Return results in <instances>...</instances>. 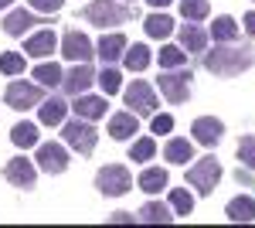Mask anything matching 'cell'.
<instances>
[{
    "label": "cell",
    "instance_id": "d4e9b609",
    "mask_svg": "<svg viewBox=\"0 0 255 228\" xmlns=\"http://www.w3.org/2000/svg\"><path fill=\"white\" fill-rule=\"evenodd\" d=\"M136 218L143 222V225H170V222H174L177 215H170V211L163 208L160 201H146V205L139 208V215H136Z\"/></svg>",
    "mask_w": 255,
    "mask_h": 228
},
{
    "label": "cell",
    "instance_id": "d6a6232c",
    "mask_svg": "<svg viewBox=\"0 0 255 228\" xmlns=\"http://www.w3.org/2000/svg\"><path fill=\"white\" fill-rule=\"evenodd\" d=\"M180 14L187 20H204L211 14V3L208 0H180Z\"/></svg>",
    "mask_w": 255,
    "mask_h": 228
},
{
    "label": "cell",
    "instance_id": "e0dca14e",
    "mask_svg": "<svg viewBox=\"0 0 255 228\" xmlns=\"http://www.w3.org/2000/svg\"><path fill=\"white\" fill-rule=\"evenodd\" d=\"M41 123L44 126H61L65 123V113H68V102L58 99V95H51V99H41Z\"/></svg>",
    "mask_w": 255,
    "mask_h": 228
},
{
    "label": "cell",
    "instance_id": "8992f818",
    "mask_svg": "<svg viewBox=\"0 0 255 228\" xmlns=\"http://www.w3.org/2000/svg\"><path fill=\"white\" fill-rule=\"evenodd\" d=\"M218 181H221V164H218L215 157H201L187 171V184L197 188V194H211L218 188Z\"/></svg>",
    "mask_w": 255,
    "mask_h": 228
},
{
    "label": "cell",
    "instance_id": "8d00e7d4",
    "mask_svg": "<svg viewBox=\"0 0 255 228\" xmlns=\"http://www.w3.org/2000/svg\"><path fill=\"white\" fill-rule=\"evenodd\" d=\"M61 3H65V0H27V7H31V10H41V14H58Z\"/></svg>",
    "mask_w": 255,
    "mask_h": 228
},
{
    "label": "cell",
    "instance_id": "f35d334b",
    "mask_svg": "<svg viewBox=\"0 0 255 228\" xmlns=\"http://www.w3.org/2000/svg\"><path fill=\"white\" fill-rule=\"evenodd\" d=\"M242 24H245V38H255V10H252V14H245Z\"/></svg>",
    "mask_w": 255,
    "mask_h": 228
},
{
    "label": "cell",
    "instance_id": "4fadbf2b",
    "mask_svg": "<svg viewBox=\"0 0 255 228\" xmlns=\"http://www.w3.org/2000/svg\"><path fill=\"white\" fill-rule=\"evenodd\" d=\"M191 133H194V143H201V147H215L218 140L225 136V126H221V119H215V116H201V119H194Z\"/></svg>",
    "mask_w": 255,
    "mask_h": 228
},
{
    "label": "cell",
    "instance_id": "5bb4252c",
    "mask_svg": "<svg viewBox=\"0 0 255 228\" xmlns=\"http://www.w3.org/2000/svg\"><path fill=\"white\" fill-rule=\"evenodd\" d=\"M34 24H44V20H41L38 14H31V10L24 7V10H10V14L3 17V31H7L10 38H24V34H27V31H31Z\"/></svg>",
    "mask_w": 255,
    "mask_h": 228
},
{
    "label": "cell",
    "instance_id": "836d02e7",
    "mask_svg": "<svg viewBox=\"0 0 255 228\" xmlns=\"http://www.w3.org/2000/svg\"><path fill=\"white\" fill-rule=\"evenodd\" d=\"M96 82L102 85V92H106V95H116V92H119V85H123V75H119L113 65H106V68H102V72L96 75Z\"/></svg>",
    "mask_w": 255,
    "mask_h": 228
},
{
    "label": "cell",
    "instance_id": "44dd1931",
    "mask_svg": "<svg viewBox=\"0 0 255 228\" xmlns=\"http://www.w3.org/2000/svg\"><path fill=\"white\" fill-rule=\"evenodd\" d=\"M163 160H170V164H187V160H194V143L191 140H167V147H163Z\"/></svg>",
    "mask_w": 255,
    "mask_h": 228
},
{
    "label": "cell",
    "instance_id": "60d3db41",
    "mask_svg": "<svg viewBox=\"0 0 255 228\" xmlns=\"http://www.w3.org/2000/svg\"><path fill=\"white\" fill-rule=\"evenodd\" d=\"M146 3H150V7H157V10H160V7H167L170 0H146Z\"/></svg>",
    "mask_w": 255,
    "mask_h": 228
},
{
    "label": "cell",
    "instance_id": "4316f807",
    "mask_svg": "<svg viewBox=\"0 0 255 228\" xmlns=\"http://www.w3.org/2000/svg\"><path fill=\"white\" fill-rule=\"evenodd\" d=\"M143 27H146V34H150V38H160V41L167 38V34H174V20L167 17V14H150Z\"/></svg>",
    "mask_w": 255,
    "mask_h": 228
},
{
    "label": "cell",
    "instance_id": "b9f144b4",
    "mask_svg": "<svg viewBox=\"0 0 255 228\" xmlns=\"http://www.w3.org/2000/svg\"><path fill=\"white\" fill-rule=\"evenodd\" d=\"M14 7V0H0V10H10Z\"/></svg>",
    "mask_w": 255,
    "mask_h": 228
},
{
    "label": "cell",
    "instance_id": "3957f363",
    "mask_svg": "<svg viewBox=\"0 0 255 228\" xmlns=\"http://www.w3.org/2000/svg\"><path fill=\"white\" fill-rule=\"evenodd\" d=\"M160 92L174 106L187 102L191 99V72H187V65L184 68H163L160 72Z\"/></svg>",
    "mask_w": 255,
    "mask_h": 228
},
{
    "label": "cell",
    "instance_id": "6da1fadb",
    "mask_svg": "<svg viewBox=\"0 0 255 228\" xmlns=\"http://www.w3.org/2000/svg\"><path fill=\"white\" fill-rule=\"evenodd\" d=\"M255 55L249 48H235V44H218L215 51H208L204 55V68L211 72V75H221V78H235L242 72H249L252 68Z\"/></svg>",
    "mask_w": 255,
    "mask_h": 228
},
{
    "label": "cell",
    "instance_id": "4dcf8cb0",
    "mask_svg": "<svg viewBox=\"0 0 255 228\" xmlns=\"http://www.w3.org/2000/svg\"><path fill=\"white\" fill-rule=\"evenodd\" d=\"M170 208H174V215H180V218H187V215L194 211V198H191V191L174 188V191H170Z\"/></svg>",
    "mask_w": 255,
    "mask_h": 228
},
{
    "label": "cell",
    "instance_id": "9c48e42d",
    "mask_svg": "<svg viewBox=\"0 0 255 228\" xmlns=\"http://www.w3.org/2000/svg\"><path fill=\"white\" fill-rule=\"evenodd\" d=\"M34 160H38V167L44 174H65L68 171V150L61 143H41Z\"/></svg>",
    "mask_w": 255,
    "mask_h": 228
},
{
    "label": "cell",
    "instance_id": "83f0119b",
    "mask_svg": "<svg viewBox=\"0 0 255 228\" xmlns=\"http://www.w3.org/2000/svg\"><path fill=\"white\" fill-rule=\"evenodd\" d=\"M61 72L55 61H44V65H38L34 68V78H38V85H44V89H55V85H61Z\"/></svg>",
    "mask_w": 255,
    "mask_h": 228
},
{
    "label": "cell",
    "instance_id": "30bf717a",
    "mask_svg": "<svg viewBox=\"0 0 255 228\" xmlns=\"http://www.w3.org/2000/svg\"><path fill=\"white\" fill-rule=\"evenodd\" d=\"M92 82H96L92 65H89V61H75V68L61 75V89H65L68 95H82V92H89Z\"/></svg>",
    "mask_w": 255,
    "mask_h": 228
},
{
    "label": "cell",
    "instance_id": "d6986e66",
    "mask_svg": "<svg viewBox=\"0 0 255 228\" xmlns=\"http://www.w3.org/2000/svg\"><path fill=\"white\" fill-rule=\"evenodd\" d=\"M225 215L232 218V222H255V198H249V194H238V198H232L228 201V208H225Z\"/></svg>",
    "mask_w": 255,
    "mask_h": 228
},
{
    "label": "cell",
    "instance_id": "e575fe53",
    "mask_svg": "<svg viewBox=\"0 0 255 228\" xmlns=\"http://www.w3.org/2000/svg\"><path fill=\"white\" fill-rule=\"evenodd\" d=\"M24 65H27V61H24L20 51H3V55H0V72H3V75H20Z\"/></svg>",
    "mask_w": 255,
    "mask_h": 228
},
{
    "label": "cell",
    "instance_id": "603a6c76",
    "mask_svg": "<svg viewBox=\"0 0 255 228\" xmlns=\"http://www.w3.org/2000/svg\"><path fill=\"white\" fill-rule=\"evenodd\" d=\"M139 191H146V194H160V191L170 184V177H167V171L163 167H146V171L139 174Z\"/></svg>",
    "mask_w": 255,
    "mask_h": 228
},
{
    "label": "cell",
    "instance_id": "ba28073f",
    "mask_svg": "<svg viewBox=\"0 0 255 228\" xmlns=\"http://www.w3.org/2000/svg\"><path fill=\"white\" fill-rule=\"evenodd\" d=\"M123 99H126V106H129L133 116H153L157 113V95H153V89H150L146 82H139V78L133 85H126Z\"/></svg>",
    "mask_w": 255,
    "mask_h": 228
},
{
    "label": "cell",
    "instance_id": "5b68a950",
    "mask_svg": "<svg viewBox=\"0 0 255 228\" xmlns=\"http://www.w3.org/2000/svg\"><path fill=\"white\" fill-rule=\"evenodd\" d=\"M96 188L99 194H106V198H123L126 191L133 188V177L129 171L123 167V164H109V167H102L96 174Z\"/></svg>",
    "mask_w": 255,
    "mask_h": 228
},
{
    "label": "cell",
    "instance_id": "7402d4cb",
    "mask_svg": "<svg viewBox=\"0 0 255 228\" xmlns=\"http://www.w3.org/2000/svg\"><path fill=\"white\" fill-rule=\"evenodd\" d=\"M136 130H139V123H136L133 113H116L109 119V136H113V140H129Z\"/></svg>",
    "mask_w": 255,
    "mask_h": 228
},
{
    "label": "cell",
    "instance_id": "2e32d148",
    "mask_svg": "<svg viewBox=\"0 0 255 228\" xmlns=\"http://www.w3.org/2000/svg\"><path fill=\"white\" fill-rule=\"evenodd\" d=\"M55 31H38V34H31L27 38V44H24V51H27V58H48L55 55Z\"/></svg>",
    "mask_w": 255,
    "mask_h": 228
},
{
    "label": "cell",
    "instance_id": "484cf974",
    "mask_svg": "<svg viewBox=\"0 0 255 228\" xmlns=\"http://www.w3.org/2000/svg\"><path fill=\"white\" fill-rule=\"evenodd\" d=\"M123 61H126L129 72H143V68L150 65V48H146V44H126Z\"/></svg>",
    "mask_w": 255,
    "mask_h": 228
},
{
    "label": "cell",
    "instance_id": "8fae6325",
    "mask_svg": "<svg viewBox=\"0 0 255 228\" xmlns=\"http://www.w3.org/2000/svg\"><path fill=\"white\" fill-rule=\"evenodd\" d=\"M3 177L14 184V188H34V181H38V171H34V164L27 160V157H14V160H7V167H3Z\"/></svg>",
    "mask_w": 255,
    "mask_h": 228
},
{
    "label": "cell",
    "instance_id": "d590c367",
    "mask_svg": "<svg viewBox=\"0 0 255 228\" xmlns=\"http://www.w3.org/2000/svg\"><path fill=\"white\" fill-rule=\"evenodd\" d=\"M238 160L255 171V136H242V143H238Z\"/></svg>",
    "mask_w": 255,
    "mask_h": 228
},
{
    "label": "cell",
    "instance_id": "7a4b0ae2",
    "mask_svg": "<svg viewBox=\"0 0 255 228\" xmlns=\"http://www.w3.org/2000/svg\"><path fill=\"white\" fill-rule=\"evenodd\" d=\"M82 14H85L89 24H96V27H116V24H126L129 20V7L119 3V0H92Z\"/></svg>",
    "mask_w": 255,
    "mask_h": 228
},
{
    "label": "cell",
    "instance_id": "cb8c5ba5",
    "mask_svg": "<svg viewBox=\"0 0 255 228\" xmlns=\"http://www.w3.org/2000/svg\"><path fill=\"white\" fill-rule=\"evenodd\" d=\"M238 34H242V27H238V20L228 17V14L211 24V38H215L218 44H232V41H238Z\"/></svg>",
    "mask_w": 255,
    "mask_h": 228
},
{
    "label": "cell",
    "instance_id": "74e56055",
    "mask_svg": "<svg viewBox=\"0 0 255 228\" xmlns=\"http://www.w3.org/2000/svg\"><path fill=\"white\" fill-rule=\"evenodd\" d=\"M174 130V116H153V133H170Z\"/></svg>",
    "mask_w": 255,
    "mask_h": 228
},
{
    "label": "cell",
    "instance_id": "ac0fdd59",
    "mask_svg": "<svg viewBox=\"0 0 255 228\" xmlns=\"http://www.w3.org/2000/svg\"><path fill=\"white\" fill-rule=\"evenodd\" d=\"M123 51H126V38H123V34H106V38L99 41L96 44V55L102 58V61H106V65H113V61H119V58H123Z\"/></svg>",
    "mask_w": 255,
    "mask_h": 228
},
{
    "label": "cell",
    "instance_id": "ffe728a7",
    "mask_svg": "<svg viewBox=\"0 0 255 228\" xmlns=\"http://www.w3.org/2000/svg\"><path fill=\"white\" fill-rule=\"evenodd\" d=\"M180 48L184 51H204L208 48V34H204V27L191 20V24H184L180 27Z\"/></svg>",
    "mask_w": 255,
    "mask_h": 228
},
{
    "label": "cell",
    "instance_id": "1f68e13d",
    "mask_svg": "<svg viewBox=\"0 0 255 228\" xmlns=\"http://www.w3.org/2000/svg\"><path fill=\"white\" fill-rule=\"evenodd\" d=\"M153 153H157V140H153V136H143V140H136V143L129 147V160L143 164V160H153Z\"/></svg>",
    "mask_w": 255,
    "mask_h": 228
},
{
    "label": "cell",
    "instance_id": "277c9868",
    "mask_svg": "<svg viewBox=\"0 0 255 228\" xmlns=\"http://www.w3.org/2000/svg\"><path fill=\"white\" fill-rule=\"evenodd\" d=\"M61 136H65V143L72 150H79V153H92L96 150V140H99L92 119H82V116H75L72 123H65L61 126Z\"/></svg>",
    "mask_w": 255,
    "mask_h": 228
},
{
    "label": "cell",
    "instance_id": "7c38bea8",
    "mask_svg": "<svg viewBox=\"0 0 255 228\" xmlns=\"http://www.w3.org/2000/svg\"><path fill=\"white\" fill-rule=\"evenodd\" d=\"M61 55L68 58V61H89V58L96 55V48H92V41L85 38L82 31H65V38H61Z\"/></svg>",
    "mask_w": 255,
    "mask_h": 228
},
{
    "label": "cell",
    "instance_id": "9a60e30c",
    "mask_svg": "<svg viewBox=\"0 0 255 228\" xmlns=\"http://www.w3.org/2000/svg\"><path fill=\"white\" fill-rule=\"evenodd\" d=\"M75 116H82V119H102V116L109 113V106H106V99L102 95H75Z\"/></svg>",
    "mask_w": 255,
    "mask_h": 228
},
{
    "label": "cell",
    "instance_id": "52a82bcc",
    "mask_svg": "<svg viewBox=\"0 0 255 228\" xmlns=\"http://www.w3.org/2000/svg\"><path fill=\"white\" fill-rule=\"evenodd\" d=\"M7 106L10 109H17V113H24V109H31V106H41V99H44V92H41V85H34V82H24V78H14L10 85H7Z\"/></svg>",
    "mask_w": 255,
    "mask_h": 228
},
{
    "label": "cell",
    "instance_id": "f1b7e54d",
    "mask_svg": "<svg viewBox=\"0 0 255 228\" xmlns=\"http://www.w3.org/2000/svg\"><path fill=\"white\" fill-rule=\"evenodd\" d=\"M10 140H14V147H38V126L34 123H17L10 130Z\"/></svg>",
    "mask_w": 255,
    "mask_h": 228
},
{
    "label": "cell",
    "instance_id": "f546056e",
    "mask_svg": "<svg viewBox=\"0 0 255 228\" xmlns=\"http://www.w3.org/2000/svg\"><path fill=\"white\" fill-rule=\"evenodd\" d=\"M157 58H160V68H184L187 65V51L177 48V44H163V51Z\"/></svg>",
    "mask_w": 255,
    "mask_h": 228
},
{
    "label": "cell",
    "instance_id": "ab89813d",
    "mask_svg": "<svg viewBox=\"0 0 255 228\" xmlns=\"http://www.w3.org/2000/svg\"><path fill=\"white\" fill-rule=\"evenodd\" d=\"M109 222H116V225H129V222H136L133 215H126V211H119V215H113Z\"/></svg>",
    "mask_w": 255,
    "mask_h": 228
}]
</instances>
